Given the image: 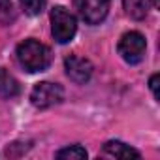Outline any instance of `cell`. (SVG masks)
<instances>
[{"label":"cell","instance_id":"5b68a950","mask_svg":"<svg viewBox=\"0 0 160 160\" xmlns=\"http://www.w3.org/2000/svg\"><path fill=\"white\" fill-rule=\"evenodd\" d=\"M75 10L85 23L98 25L109 12V0H73Z\"/></svg>","mask_w":160,"mask_h":160},{"label":"cell","instance_id":"7c38bea8","mask_svg":"<svg viewBox=\"0 0 160 160\" xmlns=\"http://www.w3.org/2000/svg\"><path fill=\"white\" fill-rule=\"evenodd\" d=\"M13 17H15V13H13L12 0H0V21L10 23V21H13Z\"/></svg>","mask_w":160,"mask_h":160},{"label":"cell","instance_id":"52a82bcc","mask_svg":"<svg viewBox=\"0 0 160 160\" xmlns=\"http://www.w3.org/2000/svg\"><path fill=\"white\" fill-rule=\"evenodd\" d=\"M104 156H111V158H141V152L132 149L130 145L122 143V141H108L104 145V151H102Z\"/></svg>","mask_w":160,"mask_h":160},{"label":"cell","instance_id":"8fae6325","mask_svg":"<svg viewBox=\"0 0 160 160\" xmlns=\"http://www.w3.org/2000/svg\"><path fill=\"white\" fill-rule=\"evenodd\" d=\"M21 8L27 15H40L45 10V0H21Z\"/></svg>","mask_w":160,"mask_h":160},{"label":"cell","instance_id":"4fadbf2b","mask_svg":"<svg viewBox=\"0 0 160 160\" xmlns=\"http://www.w3.org/2000/svg\"><path fill=\"white\" fill-rule=\"evenodd\" d=\"M158 79H160V77H158V73H154V75L149 79V87H151V91H152V96H154L156 100L160 98V94H158Z\"/></svg>","mask_w":160,"mask_h":160},{"label":"cell","instance_id":"30bf717a","mask_svg":"<svg viewBox=\"0 0 160 160\" xmlns=\"http://www.w3.org/2000/svg\"><path fill=\"white\" fill-rule=\"evenodd\" d=\"M57 158H60V160H83V158H87V151L81 145H72V147L60 149L57 152Z\"/></svg>","mask_w":160,"mask_h":160},{"label":"cell","instance_id":"5bb4252c","mask_svg":"<svg viewBox=\"0 0 160 160\" xmlns=\"http://www.w3.org/2000/svg\"><path fill=\"white\" fill-rule=\"evenodd\" d=\"M151 2H152L154 8H160V0H151Z\"/></svg>","mask_w":160,"mask_h":160},{"label":"cell","instance_id":"3957f363","mask_svg":"<svg viewBox=\"0 0 160 160\" xmlns=\"http://www.w3.org/2000/svg\"><path fill=\"white\" fill-rule=\"evenodd\" d=\"M62 98H64L62 87L58 83H49V81H42V83L34 85V89L30 92V102L38 109L53 108V106L60 104Z\"/></svg>","mask_w":160,"mask_h":160},{"label":"cell","instance_id":"7a4b0ae2","mask_svg":"<svg viewBox=\"0 0 160 160\" xmlns=\"http://www.w3.org/2000/svg\"><path fill=\"white\" fill-rule=\"evenodd\" d=\"M77 30L75 17L62 6H55L51 12V34L58 43H68Z\"/></svg>","mask_w":160,"mask_h":160},{"label":"cell","instance_id":"6da1fadb","mask_svg":"<svg viewBox=\"0 0 160 160\" xmlns=\"http://www.w3.org/2000/svg\"><path fill=\"white\" fill-rule=\"evenodd\" d=\"M17 60L30 73L43 72L51 64V49L36 40H25L17 45Z\"/></svg>","mask_w":160,"mask_h":160},{"label":"cell","instance_id":"8992f818","mask_svg":"<svg viewBox=\"0 0 160 160\" xmlns=\"http://www.w3.org/2000/svg\"><path fill=\"white\" fill-rule=\"evenodd\" d=\"M64 70H66V75L77 85H85L92 75L91 60H87L83 57H77V55H70L64 60Z\"/></svg>","mask_w":160,"mask_h":160},{"label":"cell","instance_id":"277c9868","mask_svg":"<svg viewBox=\"0 0 160 160\" xmlns=\"http://www.w3.org/2000/svg\"><path fill=\"white\" fill-rule=\"evenodd\" d=\"M147 42L139 32H126L119 42V55L128 64H138L143 60Z\"/></svg>","mask_w":160,"mask_h":160},{"label":"cell","instance_id":"9c48e42d","mask_svg":"<svg viewBox=\"0 0 160 160\" xmlns=\"http://www.w3.org/2000/svg\"><path fill=\"white\" fill-rule=\"evenodd\" d=\"M0 94L4 98H13L19 94V83L15 81V77L10 73L0 75Z\"/></svg>","mask_w":160,"mask_h":160},{"label":"cell","instance_id":"ba28073f","mask_svg":"<svg viewBox=\"0 0 160 160\" xmlns=\"http://www.w3.org/2000/svg\"><path fill=\"white\" fill-rule=\"evenodd\" d=\"M124 10L132 19H145L147 15V0H122Z\"/></svg>","mask_w":160,"mask_h":160}]
</instances>
